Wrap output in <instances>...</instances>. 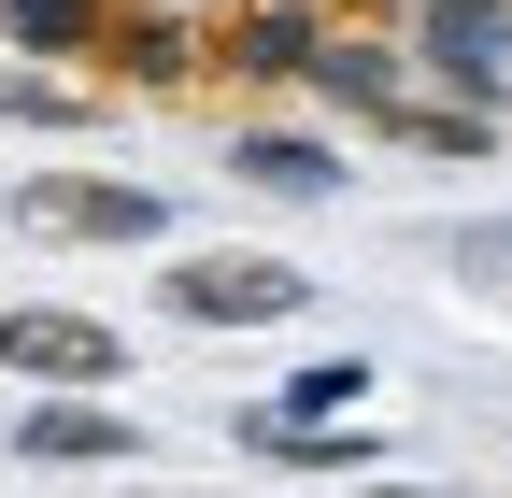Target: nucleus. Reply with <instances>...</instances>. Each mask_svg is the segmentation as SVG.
<instances>
[{"label":"nucleus","instance_id":"obj_1","mask_svg":"<svg viewBox=\"0 0 512 498\" xmlns=\"http://www.w3.org/2000/svg\"><path fill=\"white\" fill-rule=\"evenodd\" d=\"M157 314L200 328V342H228V328H299V314H313V271L271 257V242H185L171 285H157Z\"/></svg>","mask_w":512,"mask_h":498},{"label":"nucleus","instance_id":"obj_2","mask_svg":"<svg viewBox=\"0 0 512 498\" xmlns=\"http://www.w3.org/2000/svg\"><path fill=\"white\" fill-rule=\"evenodd\" d=\"M0 370H15L29 399H114L128 342L86 314V299H0Z\"/></svg>","mask_w":512,"mask_h":498},{"label":"nucleus","instance_id":"obj_3","mask_svg":"<svg viewBox=\"0 0 512 498\" xmlns=\"http://www.w3.org/2000/svg\"><path fill=\"white\" fill-rule=\"evenodd\" d=\"M0 214H15L29 242H171V200L128 185V171H15Z\"/></svg>","mask_w":512,"mask_h":498},{"label":"nucleus","instance_id":"obj_4","mask_svg":"<svg viewBox=\"0 0 512 498\" xmlns=\"http://www.w3.org/2000/svg\"><path fill=\"white\" fill-rule=\"evenodd\" d=\"M413 86L498 114L512 100V0H413Z\"/></svg>","mask_w":512,"mask_h":498},{"label":"nucleus","instance_id":"obj_5","mask_svg":"<svg viewBox=\"0 0 512 498\" xmlns=\"http://www.w3.org/2000/svg\"><path fill=\"white\" fill-rule=\"evenodd\" d=\"M328 0H242V15H214V72L228 86H313V57H328Z\"/></svg>","mask_w":512,"mask_h":498},{"label":"nucleus","instance_id":"obj_6","mask_svg":"<svg viewBox=\"0 0 512 498\" xmlns=\"http://www.w3.org/2000/svg\"><path fill=\"white\" fill-rule=\"evenodd\" d=\"M100 72H114V86H143V100L200 86V72H214V15H171V0H114V43H100Z\"/></svg>","mask_w":512,"mask_h":498},{"label":"nucleus","instance_id":"obj_7","mask_svg":"<svg viewBox=\"0 0 512 498\" xmlns=\"http://www.w3.org/2000/svg\"><path fill=\"white\" fill-rule=\"evenodd\" d=\"M313 100H328L342 129H399V100H413V43H384V29H328Z\"/></svg>","mask_w":512,"mask_h":498},{"label":"nucleus","instance_id":"obj_8","mask_svg":"<svg viewBox=\"0 0 512 498\" xmlns=\"http://www.w3.org/2000/svg\"><path fill=\"white\" fill-rule=\"evenodd\" d=\"M15 456H43V470H128L143 427H128L114 399H29L15 413Z\"/></svg>","mask_w":512,"mask_h":498},{"label":"nucleus","instance_id":"obj_9","mask_svg":"<svg viewBox=\"0 0 512 498\" xmlns=\"http://www.w3.org/2000/svg\"><path fill=\"white\" fill-rule=\"evenodd\" d=\"M228 185H256V200H342L356 171H342L328 129H242L228 143Z\"/></svg>","mask_w":512,"mask_h":498},{"label":"nucleus","instance_id":"obj_10","mask_svg":"<svg viewBox=\"0 0 512 498\" xmlns=\"http://www.w3.org/2000/svg\"><path fill=\"white\" fill-rule=\"evenodd\" d=\"M0 43H15V72H57V86H72V57L114 43V0H0Z\"/></svg>","mask_w":512,"mask_h":498},{"label":"nucleus","instance_id":"obj_11","mask_svg":"<svg viewBox=\"0 0 512 498\" xmlns=\"http://www.w3.org/2000/svg\"><path fill=\"white\" fill-rule=\"evenodd\" d=\"M384 143H413V157H456V171H470V157H498V114H470V100L413 86V100H399V129H384Z\"/></svg>","mask_w":512,"mask_h":498},{"label":"nucleus","instance_id":"obj_12","mask_svg":"<svg viewBox=\"0 0 512 498\" xmlns=\"http://www.w3.org/2000/svg\"><path fill=\"white\" fill-rule=\"evenodd\" d=\"M441 271H470V285L512 299V228H498V214H484V228H441Z\"/></svg>","mask_w":512,"mask_h":498},{"label":"nucleus","instance_id":"obj_13","mask_svg":"<svg viewBox=\"0 0 512 498\" xmlns=\"http://www.w3.org/2000/svg\"><path fill=\"white\" fill-rule=\"evenodd\" d=\"M356 498H441V484H399V470H370V484H356Z\"/></svg>","mask_w":512,"mask_h":498},{"label":"nucleus","instance_id":"obj_14","mask_svg":"<svg viewBox=\"0 0 512 498\" xmlns=\"http://www.w3.org/2000/svg\"><path fill=\"white\" fill-rule=\"evenodd\" d=\"M342 15H413V0H342Z\"/></svg>","mask_w":512,"mask_h":498}]
</instances>
